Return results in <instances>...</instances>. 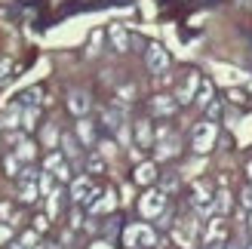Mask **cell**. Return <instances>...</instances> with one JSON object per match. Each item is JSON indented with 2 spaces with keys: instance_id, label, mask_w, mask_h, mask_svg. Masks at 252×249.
<instances>
[{
  "instance_id": "6da1fadb",
  "label": "cell",
  "mask_w": 252,
  "mask_h": 249,
  "mask_svg": "<svg viewBox=\"0 0 252 249\" xmlns=\"http://www.w3.org/2000/svg\"><path fill=\"white\" fill-rule=\"evenodd\" d=\"M216 139H219L216 120H203V123H197L194 132H191V148L197 154H209L212 148H216Z\"/></svg>"
},
{
  "instance_id": "7a4b0ae2",
  "label": "cell",
  "mask_w": 252,
  "mask_h": 249,
  "mask_svg": "<svg viewBox=\"0 0 252 249\" xmlns=\"http://www.w3.org/2000/svg\"><path fill=\"white\" fill-rule=\"evenodd\" d=\"M123 243L129 249H151L157 246V231L151 225H142V221H135V225H129L123 231Z\"/></svg>"
},
{
  "instance_id": "3957f363",
  "label": "cell",
  "mask_w": 252,
  "mask_h": 249,
  "mask_svg": "<svg viewBox=\"0 0 252 249\" xmlns=\"http://www.w3.org/2000/svg\"><path fill=\"white\" fill-rule=\"evenodd\" d=\"M138 213H142L145 218H160L163 213H166V191L163 188L145 191L142 197H138Z\"/></svg>"
},
{
  "instance_id": "277c9868",
  "label": "cell",
  "mask_w": 252,
  "mask_h": 249,
  "mask_svg": "<svg viewBox=\"0 0 252 249\" xmlns=\"http://www.w3.org/2000/svg\"><path fill=\"white\" fill-rule=\"evenodd\" d=\"M224 243H228V221H224V216H212L206 231H203V246L206 249H224Z\"/></svg>"
},
{
  "instance_id": "5b68a950",
  "label": "cell",
  "mask_w": 252,
  "mask_h": 249,
  "mask_svg": "<svg viewBox=\"0 0 252 249\" xmlns=\"http://www.w3.org/2000/svg\"><path fill=\"white\" fill-rule=\"evenodd\" d=\"M98 194H102V191L95 188V182L90 176H77V179L71 182V200L77 203V206H90Z\"/></svg>"
},
{
  "instance_id": "8992f818",
  "label": "cell",
  "mask_w": 252,
  "mask_h": 249,
  "mask_svg": "<svg viewBox=\"0 0 252 249\" xmlns=\"http://www.w3.org/2000/svg\"><path fill=\"white\" fill-rule=\"evenodd\" d=\"M179 148H182V142H179V135H175V132H169L166 126L157 129V139H154L157 160H172L175 154H179Z\"/></svg>"
},
{
  "instance_id": "52a82bcc",
  "label": "cell",
  "mask_w": 252,
  "mask_h": 249,
  "mask_svg": "<svg viewBox=\"0 0 252 249\" xmlns=\"http://www.w3.org/2000/svg\"><path fill=\"white\" fill-rule=\"evenodd\" d=\"M212 200H216V191H212L206 182H194L191 185V206L200 216H212Z\"/></svg>"
},
{
  "instance_id": "ba28073f",
  "label": "cell",
  "mask_w": 252,
  "mask_h": 249,
  "mask_svg": "<svg viewBox=\"0 0 252 249\" xmlns=\"http://www.w3.org/2000/svg\"><path fill=\"white\" fill-rule=\"evenodd\" d=\"M43 172H49V176H56L59 182H74L71 179V166H68V157L62 151H53L46 160H43Z\"/></svg>"
},
{
  "instance_id": "9c48e42d",
  "label": "cell",
  "mask_w": 252,
  "mask_h": 249,
  "mask_svg": "<svg viewBox=\"0 0 252 249\" xmlns=\"http://www.w3.org/2000/svg\"><path fill=\"white\" fill-rule=\"evenodd\" d=\"M200 74L197 71H188L185 77H182V83H179V90H175V102L179 105H188V102H194V95H197V86H200Z\"/></svg>"
},
{
  "instance_id": "30bf717a",
  "label": "cell",
  "mask_w": 252,
  "mask_h": 249,
  "mask_svg": "<svg viewBox=\"0 0 252 249\" xmlns=\"http://www.w3.org/2000/svg\"><path fill=\"white\" fill-rule=\"evenodd\" d=\"M145 62H148V71L163 74V71L169 68V53H166L160 43H151V46L145 49Z\"/></svg>"
},
{
  "instance_id": "8fae6325",
  "label": "cell",
  "mask_w": 252,
  "mask_h": 249,
  "mask_svg": "<svg viewBox=\"0 0 252 249\" xmlns=\"http://www.w3.org/2000/svg\"><path fill=\"white\" fill-rule=\"evenodd\" d=\"M108 40H111V49H114V53H129L132 34L126 31L123 25H111V28H108Z\"/></svg>"
},
{
  "instance_id": "7c38bea8",
  "label": "cell",
  "mask_w": 252,
  "mask_h": 249,
  "mask_svg": "<svg viewBox=\"0 0 252 249\" xmlns=\"http://www.w3.org/2000/svg\"><path fill=\"white\" fill-rule=\"evenodd\" d=\"M68 108H71V114H74V117H86V114H90V108H93L90 93H83V90H71V93H68Z\"/></svg>"
},
{
  "instance_id": "4fadbf2b",
  "label": "cell",
  "mask_w": 252,
  "mask_h": 249,
  "mask_svg": "<svg viewBox=\"0 0 252 249\" xmlns=\"http://www.w3.org/2000/svg\"><path fill=\"white\" fill-rule=\"evenodd\" d=\"M114 206H117V194L114 191H102L86 209H90V216H111Z\"/></svg>"
},
{
  "instance_id": "5bb4252c",
  "label": "cell",
  "mask_w": 252,
  "mask_h": 249,
  "mask_svg": "<svg viewBox=\"0 0 252 249\" xmlns=\"http://www.w3.org/2000/svg\"><path fill=\"white\" fill-rule=\"evenodd\" d=\"M179 102H175V95H154L151 98V114L154 117H172Z\"/></svg>"
},
{
  "instance_id": "9a60e30c",
  "label": "cell",
  "mask_w": 252,
  "mask_h": 249,
  "mask_svg": "<svg viewBox=\"0 0 252 249\" xmlns=\"http://www.w3.org/2000/svg\"><path fill=\"white\" fill-rule=\"evenodd\" d=\"M40 182V179H37ZM31 182V179H19V200L22 203H37L40 200V185Z\"/></svg>"
},
{
  "instance_id": "2e32d148",
  "label": "cell",
  "mask_w": 252,
  "mask_h": 249,
  "mask_svg": "<svg viewBox=\"0 0 252 249\" xmlns=\"http://www.w3.org/2000/svg\"><path fill=\"white\" fill-rule=\"evenodd\" d=\"M154 129H151L148 120H138L135 123V148H154Z\"/></svg>"
},
{
  "instance_id": "e0dca14e",
  "label": "cell",
  "mask_w": 252,
  "mask_h": 249,
  "mask_svg": "<svg viewBox=\"0 0 252 249\" xmlns=\"http://www.w3.org/2000/svg\"><path fill=\"white\" fill-rule=\"evenodd\" d=\"M132 179H135V185H154V182H157V163H151V160L138 163Z\"/></svg>"
},
{
  "instance_id": "ac0fdd59",
  "label": "cell",
  "mask_w": 252,
  "mask_h": 249,
  "mask_svg": "<svg viewBox=\"0 0 252 249\" xmlns=\"http://www.w3.org/2000/svg\"><path fill=\"white\" fill-rule=\"evenodd\" d=\"M59 145H62V154H65V157H71V160L80 157V139H77V135L62 132V135H59Z\"/></svg>"
},
{
  "instance_id": "d6986e66",
  "label": "cell",
  "mask_w": 252,
  "mask_h": 249,
  "mask_svg": "<svg viewBox=\"0 0 252 249\" xmlns=\"http://www.w3.org/2000/svg\"><path fill=\"white\" fill-rule=\"evenodd\" d=\"M0 126H3L6 132H16L22 126V108L12 105L9 111H3V114H0Z\"/></svg>"
},
{
  "instance_id": "ffe728a7",
  "label": "cell",
  "mask_w": 252,
  "mask_h": 249,
  "mask_svg": "<svg viewBox=\"0 0 252 249\" xmlns=\"http://www.w3.org/2000/svg\"><path fill=\"white\" fill-rule=\"evenodd\" d=\"M77 139L83 148H93L95 145V126L86 117H77Z\"/></svg>"
},
{
  "instance_id": "44dd1931",
  "label": "cell",
  "mask_w": 252,
  "mask_h": 249,
  "mask_svg": "<svg viewBox=\"0 0 252 249\" xmlns=\"http://www.w3.org/2000/svg\"><path fill=\"white\" fill-rule=\"evenodd\" d=\"M231 206H234L231 194L228 191H216V200H212V216H228Z\"/></svg>"
},
{
  "instance_id": "7402d4cb",
  "label": "cell",
  "mask_w": 252,
  "mask_h": 249,
  "mask_svg": "<svg viewBox=\"0 0 252 249\" xmlns=\"http://www.w3.org/2000/svg\"><path fill=\"white\" fill-rule=\"evenodd\" d=\"M12 154H16V157L22 160V163H31L34 154H37V145H34L31 139H22V142L16 145V151H12Z\"/></svg>"
},
{
  "instance_id": "603a6c76",
  "label": "cell",
  "mask_w": 252,
  "mask_h": 249,
  "mask_svg": "<svg viewBox=\"0 0 252 249\" xmlns=\"http://www.w3.org/2000/svg\"><path fill=\"white\" fill-rule=\"evenodd\" d=\"M212 95H216V90H212V80H200V86H197V95H194V102H197L200 108H206V105L212 102Z\"/></svg>"
},
{
  "instance_id": "cb8c5ba5",
  "label": "cell",
  "mask_w": 252,
  "mask_h": 249,
  "mask_svg": "<svg viewBox=\"0 0 252 249\" xmlns=\"http://www.w3.org/2000/svg\"><path fill=\"white\" fill-rule=\"evenodd\" d=\"M3 169H6V176H9V179H19V176H22V160H19L16 154H6Z\"/></svg>"
},
{
  "instance_id": "d4e9b609",
  "label": "cell",
  "mask_w": 252,
  "mask_h": 249,
  "mask_svg": "<svg viewBox=\"0 0 252 249\" xmlns=\"http://www.w3.org/2000/svg\"><path fill=\"white\" fill-rule=\"evenodd\" d=\"M40 105V90H25L19 95V108H37Z\"/></svg>"
},
{
  "instance_id": "484cf974",
  "label": "cell",
  "mask_w": 252,
  "mask_h": 249,
  "mask_svg": "<svg viewBox=\"0 0 252 249\" xmlns=\"http://www.w3.org/2000/svg\"><path fill=\"white\" fill-rule=\"evenodd\" d=\"M37 117H40V108H22V129H34Z\"/></svg>"
},
{
  "instance_id": "4316f807",
  "label": "cell",
  "mask_w": 252,
  "mask_h": 249,
  "mask_svg": "<svg viewBox=\"0 0 252 249\" xmlns=\"http://www.w3.org/2000/svg\"><path fill=\"white\" fill-rule=\"evenodd\" d=\"M83 163H86V169H90V172H105V157L102 154H90Z\"/></svg>"
},
{
  "instance_id": "83f0119b",
  "label": "cell",
  "mask_w": 252,
  "mask_h": 249,
  "mask_svg": "<svg viewBox=\"0 0 252 249\" xmlns=\"http://www.w3.org/2000/svg\"><path fill=\"white\" fill-rule=\"evenodd\" d=\"M114 148H117L114 142H98V154H102L105 160H111V157H114Z\"/></svg>"
},
{
  "instance_id": "f1b7e54d",
  "label": "cell",
  "mask_w": 252,
  "mask_h": 249,
  "mask_svg": "<svg viewBox=\"0 0 252 249\" xmlns=\"http://www.w3.org/2000/svg\"><path fill=\"white\" fill-rule=\"evenodd\" d=\"M219 114H221V108H219L216 98H212V102L206 105V120H219Z\"/></svg>"
},
{
  "instance_id": "f546056e",
  "label": "cell",
  "mask_w": 252,
  "mask_h": 249,
  "mask_svg": "<svg viewBox=\"0 0 252 249\" xmlns=\"http://www.w3.org/2000/svg\"><path fill=\"white\" fill-rule=\"evenodd\" d=\"M117 98H120L123 105H126V102H132V98H135V90H132V86H123V90L117 93Z\"/></svg>"
},
{
  "instance_id": "4dcf8cb0",
  "label": "cell",
  "mask_w": 252,
  "mask_h": 249,
  "mask_svg": "<svg viewBox=\"0 0 252 249\" xmlns=\"http://www.w3.org/2000/svg\"><path fill=\"white\" fill-rule=\"evenodd\" d=\"M240 203H243L246 209H252V185H246V188H243V194H240Z\"/></svg>"
},
{
  "instance_id": "1f68e13d",
  "label": "cell",
  "mask_w": 252,
  "mask_h": 249,
  "mask_svg": "<svg viewBox=\"0 0 252 249\" xmlns=\"http://www.w3.org/2000/svg\"><path fill=\"white\" fill-rule=\"evenodd\" d=\"M9 71H12V65H9V59H0V83H3V80L9 77Z\"/></svg>"
},
{
  "instance_id": "d6a6232c",
  "label": "cell",
  "mask_w": 252,
  "mask_h": 249,
  "mask_svg": "<svg viewBox=\"0 0 252 249\" xmlns=\"http://www.w3.org/2000/svg\"><path fill=\"white\" fill-rule=\"evenodd\" d=\"M56 135H59V132H56V126H46V132H43V142H46L49 148H53V145H56Z\"/></svg>"
},
{
  "instance_id": "836d02e7",
  "label": "cell",
  "mask_w": 252,
  "mask_h": 249,
  "mask_svg": "<svg viewBox=\"0 0 252 249\" xmlns=\"http://www.w3.org/2000/svg\"><path fill=\"white\" fill-rule=\"evenodd\" d=\"M231 102H240V105H246L249 98H246V93H240V90H231Z\"/></svg>"
},
{
  "instance_id": "e575fe53",
  "label": "cell",
  "mask_w": 252,
  "mask_h": 249,
  "mask_svg": "<svg viewBox=\"0 0 252 249\" xmlns=\"http://www.w3.org/2000/svg\"><path fill=\"white\" fill-rule=\"evenodd\" d=\"M46 221H49L46 216H37V218H34V231H37V234H40V231H46Z\"/></svg>"
},
{
  "instance_id": "d590c367",
  "label": "cell",
  "mask_w": 252,
  "mask_h": 249,
  "mask_svg": "<svg viewBox=\"0 0 252 249\" xmlns=\"http://www.w3.org/2000/svg\"><path fill=\"white\" fill-rule=\"evenodd\" d=\"M98 43H102V34L95 31V34H93V43H90V56H95V53H98Z\"/></svg>"
},
{
  "instance_id": "8d00e7d4",
  "label": "cell",
  "mask_w": 252,
  "mask_h": 249,
  "mask_svg": "<svg viewBox=\"0 0 252 249\" xmlns=\"http://www.w3.org/2000/svg\"><path fill=\"white\" fill-rule=\"evenodd\" d=\"M90 249H114V246H111V243H108V240H95V243H93V246H90Z\"/></svg>"
},
{
  "instance_id": "74e56055",
  "label": "cell",
  "mask_w": 252,
  "mask_h": 249,
  "mask_svg": "<svg viewBox=\"0 0 252 249\" xmlns=\"http://www.w3.org/2000/svg\"><path fill=\"white\" fill-rule=\"evenodd\" d=\"M12 216V209H9V203H0V218H9Z\"/></svg>"
},
{
  "instance_id": "f35d334b",
  "label": "cell",
  "mask_w": 252,
  "mask_h": 249,
  "mask_svg": "<svg viewBox=\"0 0 252 249\" xmlns=\"http://www.w3.org/2000/svg\"><path fill=\"white\" fill-rule=\"evenodd\" d=\"M9 234H12L9 228H3V225H0V243H3V240H9Z\"/></svg>"
},
{
  "instance_id": "ab89813d",
  "label": "cell",
  "mask_w": 252,
  "mask_h": 249,
  "mask_svg": "<svg viewBox=\"0 0 252 249\" xmlns=\"http://www.w3.org/2000/svg\"><path fill=\"white\" fill-rule=\"evenodd\" d=\"M246 172H249V185H252V160H249V166H246Z\"/></svg>"
},
{
  "instance_id": "60d3db41",
  "label": "cell",
  "mask_w": 252,
  "mask_h": 249,
  "mask_svg": "<svg viewBox=\"0 0 252 249\" xmlns=\"http://www.w3.org/2000/svg\"><path fill=\"white\" fill-rule=\"evenodd\" d=\"M249 231H252V209H249Z\"/></svg>"
},
{
  "instance_id": "b9f144b4",
  "label": "cell",
  "mask_w": 252,
  "mask_h": 249,
  "mask_svg": "<svg viewBox=\"0 0 252 249\" xmlns=\"http://www.w3.org/2000/svg\"><path fill=\"white\" fill-rule=\"evenodd\" d=\"M224 249H240V246H224Z\"/></svg>"
},
{
  "instance_id": "7bdbcfd3",
  "label": "cell",
  "mask_w": 252,
  "mask_h": 249,
  "mask_svg": "<svg viewBox=\"0 0 252 249\" xmlns=\"http://www.w3.org/2000/svg\"><path fill=\"white\" fill-rule=\"evenodd\" d=\"M246 249H252V246H246Z\"/></svg>"
}]
</instances>
